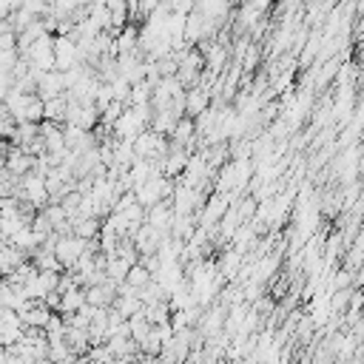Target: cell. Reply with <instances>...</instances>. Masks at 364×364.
Listing matches in <instances>:
<instances>
[{"label":"cell","instance_id":"22","mask_svg":"<svg viewBox=\"0 0 364 364\" xmlns=\"http://www.w3.org/2000/svg\"><path fill=\"white\" fill-rule=\"evenodd\" d=\"M142 313L151 324H165L171 321V304L168 301H154V304H142Z\"/></svg>","mask_w":364,"mask_h":364},{"label":"cell","instance_id":"23","mask_svg":"<svg viewBox=\"0 0 364 364\" xmlns=\"http://www.w3.org/2000/svg\"><path fill=\"white\" fill-rule=\"evenodd\" d=\"M23 119H28V122H43V100H40V94H26ZM23 119H20V122H23Z\"/></svg>","mask_w":364,"mask_h":364},{"label":"cell","instance_id":"29","mask_svg":"<svg viewBox=\"0 0 364 364\" xmlns=\"http://www.w3.org/2000/svg\"><path fill=\"white\" fill-rule=\"evenodd\" d=\"M361 318H364V301H361Z\"/></svg>","mask_w":364,"mask_h":364},{"label":"cell","instance_id":"2","mask_svg":"<svg viewBox=\"0 0 364 364\" xmlns=\"http://www.w3.org/2000/svg\"><path fill=\"white\" fill-rule=\"evenodd\" d=\"M20 57H23L26 65L34 68V71H51V68H54V34L37 37Z\"/></svg>","mask_w":364,"mask_h":364},{"label":"cell","instance_id":"18","mask_svg":"<svg viewBox=\"0 0 364 364\" xmlns=\"http://www.w3.org/2000/svg\"><path fill=\"white\" fill-rule=\"evenodd\" d=\"M23 262H26V253L6 242V245L0 247V279H6V276H9L14 267H20Z\"/></svg>","mask_w":364,"mask_h":364},{"label":"cell","instance_id":"14","mask_svg":"<svg viewBox=\"0 0 364 364\" xmlns=\"http://www.w3.org/2000/svg\"><path fill=\"white\" fill-rule=\"evenodd\" d=\"M31 168H34V156H31V154H26L23 148L11 145V148L6 151V171H9V173L23 176V173H28Z\"/></svg>","mask_w":364,"mask_h":364},{"label":"cell","instance_id":"9","mask_svg":"<svg viewBox=\"0 0 364 364\" xmlns=\"http://www.w3.org/2000/svg\"><path fill=\"white\" fill-rule=\"evenodd\" d=\"M37 94H40V100H51V97L65 94V74L57 68L40 71L37 74Z\"/></svg>","mask_w":364,"mask_h":364},{"label":"cell","instance_id":"4","mask_svg":"<svg viewBox=\"0 0 364 364\" xmlns=\"http://www.w3.org/2000/svg\"><path fill=\"white\" fill-rule=\"evenodd\" d=\"M134 154H136V159H154V162H159V159L168 154V136H162V134L145 128V131L134 139Z\"/></svg>","mask_w":364,"mask_h":364},{"label":"cell","instance_id":"6","mask_svg":"<svg viewBox=\"0 0 364 364\" xmlns=\"http://www.w3.org/2000/svg\"><path fill=\"white\" fill-rule=\"evenodd\" d=\"M23 333H26V324H23V318L17 316V310L0 307V344H3V347H11L14 341H20Z\"/></svg>","mask_w":364,"mask_h":364},{"label":"cell","instance_id":"3","mask_svg":"<svg viewBox=\"0 0 364 364\" xmlns=\"http://www.w3.org/2000/svg\"><path fill=\"white\" fill-rule=\"evenodd\" d=\"M97 242V239H94ZM91 247V242L88 239H80L77 233H63V236H57V242H54V256H57V262L63 264V270H71L74 267V262L82 256V250H88Z\"/></svg>","mask_w":364,"mask_h":364},{"label":"cell","instance_id":"24","mask_svg":"<svg viewBox=\"0 0 364 364\" xmlns=\"http://www.w3.org/2000/svg\"><path fill=\"white\" fill-rule=\"evenodd\" d=\"M151 279H154V276H151V273L145 270V264H139V262H136V264H131V267H128V273H125V282H128L131 287H136V290H139V287H145Z\"/></svg>","mask_w":364,"mask_h":364},{"label":"cell","instance_id":"10","mask_svg":"<svg viewBox=\"0 0 364 364\" xmlns=\"http://www.w3.org/2000/svg\"><path fill=\"white\" fill-rule=\"evenodd\" d=\"M145 222L151 228H156L159 233H171V225H173V205H171V199H162V202L145 208Z\"/></svg>","mask_w":364,"mask_h":364},{"label":"cell","instance_id":"20","mask_svg":"<svg viewBox=\"0 0 364 364\" xmlns=\"http://www.w3.org/2000/svg\"><path fill=\"white\" fill-rule=\"evenodd\" d=\"M119 316H125V318H131L134 313H139L142 310V301H139V296H128V293H117V299H114V304H111Z\"/></svg>","mask_w":364,"mask_h":364},{"label":"cell","instance_id":"30","mask_svg":"<svg viewBox=\"0 0 364 364\" xmlns=\"http://www.w3.org/2000/svg\"><path fill=\"white\" fill-rule=\"evenodd\" d=\"M361 173H364V171H361Z\"/></svg>","mask_w":364,"mask_h":364},{"label":"cell","instance_id":"12","mask_svg":"<svg viewBox=\"0 0 364 364\" xmlns=\"http://www.w3.org/2000/svg\"><path fill=\"white\" fill-rule=\"evenodd\" d=\"M114 299H117V282H111V279H102V282L85 287V301L94 307H111Z\"/></svg>","mask_w":364,"mask_h":364},{"label":"cell","instance_id":"16","mask_svg":"<svg viewBox=\"0 0 364 364\" xmlns=\"http://www.w3.org/2000/svg\"><path fill=\"white\" fill-rule=\"evenodd\" d=\"M182 117H176L171 108H154V114H151V122H148V128L151 131H156V134H162V136H168L171 131H173V125L179 122Z\"/></svg>","mask_w":364,"mask_h":364},{"label":"cell","instance_id":"25","mask_svg":"<svg viewBox=\"0 0 364 364\" xmlns=\"http://www.w3.org/2000/svg\"><path fill=\"white\" fill-rule=\"evenodd\" d=\"M20 9H26L34 20H43V17L48 14V0H23Z\"/></svg>","mask_w":364,"mask_h":364},{"label":"cell","instance_id":"26","mask_svg":"<svg viewBox=\"0 0 364 364\" xmlns=\"http://www.w3.org/2000/svg\"><path fill=\"white\" fill-rule=\"evenodd\" d=\"M239 3H247V6H253V9H259L262 14H267V9L273 6V0H239Z\"/></svg>","mask_w":364,"mask_h":364},{"label":"cell","instance_id":"17","mask_svg":"<svg viewBox=\"0 0 364 364\" xmlns=\"http://www.w3.org/2000/svg\"><path fill=\"white\" fill-rule=\"evenodd\" d=\"M82 304H85V287L74 284V287H68V290L60 293V313H63V316L77 313Z\"/></svg>","mask_w":364,"mask_h":364},{"label":"cell","instance_id":"11","mask_svg":"<svg viewBox=\"0 0 364 364\" xmlns=\"http://www.w3.org/2000/svg\"><path fill=\"white\" fill-rule=\"evenodd\" d=\"M17 316L23 318V324H26V327H31V330H43V327H46V321H48V316H51V310L46 307V301L28 299V301L17 310Z\"/></svg>","mask_w":364,"mask_h":364},{"label":"cell","instance_id":"1","mask_svg":"<svg viewBox=\"0 0 364 364\" xmlns=\"http://www.w3.org/2000/svg\"><path fill=\"white\" fill-rule=\"evenodd\" d=\"M17 199L28 202L34 210H43V208L51 202V199H48V191H46V176H40V173H34V171L23 173V176L17 179Z\"/></svg>","mask_w":364,"mask_h":364},{"label":"cell","instance_id":"8","mask_svg":"<svg viewBox=\"0 0 364 364\" xmlns=\"http://www.w3.org/2000/svg\"><path fill=\"white\" fill-rule=\"evenodd\" d=\"M165 236H168V233H159L156 228H151L148 222H142V225H139V228L134 230V236H131V242H134V247H136V253H139V256H145V253H156Z\"/></svg>","mask_w":364,"mask_h":364},{"label":"cell","instance_id":"21","mask_svg":"<svg viewBox=\"0 0 364 364\" xmlns=\"http://www.w3.org/2000/svg\"><path fill=\"white\" fill-rule=\"evenodd\" d=\"M65 330H68V321H65V316H57V313H51L43 327L48 341H65Z\"/></svg>","mask_w":364,"mask_h":364},{"label":"cell","instance_id":"27","mask_svg":"<svg viewBox=\"0 0 364 364\" xmlns=\"http://www.w3.org/2000/svg\"><path fill=\"white\" fill-rule=\"evenodd\" d=\"M159 364H179V361H168V358H162V361H159Z\"/></svg>","mask_w":364,"mask_h":364},{"label":"cell","instance_id":"28","mask_svg":"<svg viewBox=\"0 0 364 364\" xmlns=\"http://www.w3.org/2000/svg\"><path fill=\"white\" fill-rule=\"evenodd\" d=\"M6 242H9V239H6V236H3V233H0V247H3V245H6Z\"/></svg>","mask_w":364,"mask_h":364},{"label":"cell","instance_id":"5","mask_svg":"<svg viewBox=\"0 0 364 364\" xmlns=\"http://www.w3.org/2000/svg\"><path fill=\"white\" fill-rule=\"evenodd\" d=\"M80 46L71 34H54V68L57 71H68L74 65H80Z\"/></svg>","mask_w":364,"mask_h":364},{"label":"cell","instance_id":"7","mask_svg":"<svg viewBox=\"0 0 364 364\" xmlns=\"http://www.w3.org/2000/svg\"><path fill=\"white\" fill-rule=\"evenodd\" d=\"M65 122H71L77 128H85V131H94L100 125V108L68 100V117H65Z\"/></svg>","mask_w":364,"mask_h":364},{"label":"cell","instance_id":"19","mask_svg":"<svg viewBox=\"0 0 364 364\" xmlns=\"http://www.w3.org/2000/svg\"><path fill=\"white\" fill-rule=\"evenodd\" d=\"M100 225H102V219H97V216H80V219H71V233H77L80 239L94 242L97 233H100Z\"/></svg>","mask_w":364,"mask_h":364},{"label":"cell","instance_id":"13","mask_svg":"<svg viewBox=\"0 0 364 364\" xmlns=\"http://www.w3.org/2000/svg\"><path fill=\"white\" fill-rule=\"evenodd\" d=\"M210 105V91L205 85L185 88V117H199Z\"/></svg>","mask_w":364,"mask_h":364},{"label":"cell","instance_id":"15","mask_svg":"<svg viewBox=\"0 0 364 364\" xmlns=\"http://www.w3.org/2000/svg\"><path fill=\"white\" fill-rule=\"evenodd\" d=\"M65 117H68V94L43 100V119H48V122H60V125H63Z\"/></svg>","mask_w":364,"mask_h":364}]
</instances>
